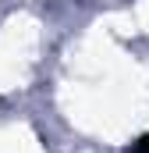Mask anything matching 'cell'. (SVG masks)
Returning a JSON list of instances; mask_svg holds the SVG:
<instances>
[{
    "mask_svg": "<svg viewBox=\"0 0 149 153\" xmlns=\"http://www.w3.org/2000/svg\"><path fill=\"white\" fill-rule=\"evenodd\" d=\"M135 153H149V135H142V139L135 143Z\"/></svg>",
    "mask_w": 149,
    "mask_h": 153,
    "instance_id": "cell-1",
    "label": "cell"
}]
</instances>
